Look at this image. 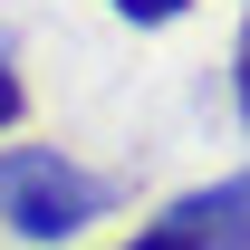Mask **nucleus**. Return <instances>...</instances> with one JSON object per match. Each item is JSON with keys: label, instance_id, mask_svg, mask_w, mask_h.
Listing matches in <instances>:
<instances>
[{"label": "nucleus", "instance_id": "2", "mask_svg": "<svg viewBox=\"0 0 250 250\" xmlns=\"http://www.w3.org/2000/svg\"><path fill=\"white\" fill-rule=\"evenodd\" d=\"M116 250H250V164L221 173V183H192L173 192L154 221H135V241Z\"/></svg>", "mask_w": 250, "mask_h": 250}, {"label": "nucleus", "instance_id": "4", "mask_svg": "<svg viewBox=\"0 0 250 250\" xmlns=\"http://www.w3.org/2000/svg\"><path fill=\"white\" fill-rule=\"evenodd\" d=\"M116 20H135V29H173V20H192V0H106Z\"/></svg>", "mask_w": 250, "mask_h": 250}, {"label": "nucleus", "instance_id": "1", "mask_svg": "<svg viewBox=\"0 0 250 250\" xmlns=\"http://www.w3.org/2000/svg\"><path fill=\"white\" fill-rule=\"evenodd\" d=\"M125 202L116 173H96V164H77L67 145H10L0 154V231H20V241L58 250L77 241L87 221H106Z\"/></svg>", "mask_w": 250, "mask_h": 250}, {"label": "nucleus", "instance_id": "3", "mask_svg": "<svg viewBox=\"0 0 250 250\" xmlns=\"http://www.w3.org/2000/svg\"><path fill=\"white\" fill-rule=\"evenodd\" d=\"M20 125H29V77L10 58V39H0V135H20Z\"/></svg>", "mask_w": 250, "mask_h": 250}, {"label": "nucleus", "instance_id": "5", "mask_svg": "<svg viewBox=\"0 0 250 250\" xmlns=\"http://www.w3.org/2000/svg\"><path fill=\"white\" fill-rule=\"evenodd\" d=\"M231 106H241V125H250V10H241V39H231Z\"/></svg>", "mask_w": 250, "mask_h": 250}]
</instances>
